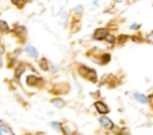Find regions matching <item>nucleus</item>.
I'll use <instances>...</instances> for the list:
<instances>
[{
	"instance_id": "ddd939ff",
	"label": "nucleus",
	"mask_w": 153,
	"mask_h": 135,
	"mask_svg": "<svg viewBox=\"0 0 153 135\" xmlns=\"http://www.w3.org/2000/svg\"><path fill=\"white\" fill-rule=\"evenodd\" d=\"M25 70V67L24 66H19L18 68H17V70H16V78H20V75H22V73Z\"/></svg>"
},
{
	"instance_id": "aec40b11",
	"label": "nucleus",
	"mask_w": 153,
	"mask_h": 135,
	"mask_svg": "<svg viewBox=\"0 0 153 135\" xmlns=\"http://www.w3.org/2000/svg\"><path fill=\"white\" fill-rule=\"evenodd\" d=\"M139 26H140V25H139V24H136V23H135V24H131V25H130V27H129V29H131V30H136V29H139Z\"/></svg>"
},
{
	"instance_id": "f257e3e1",
	"label": "nucleus",
	"mask_w": 153,
	"mask_h": 135,
	"mask_svg": "<svg viewBox=\"0 0 153 135\" xmlns=\"http://www.w3.org/2000/svg\"><path fill=\"white\" fill-rule=\"evenodd\" d=\"M106 35H108V31H106V29H104V27H99V29H97L96 31H94V33H93V38L94 39H104L105 37H106Z\"/></svg>"
},
{
	"instance_id": "7ed1b4c3",
	"label": "nucleus",
	"mask_w": 153,
	"mask_h": 135,
	"mask_svg": "<svg viewBox=\"0 0 153 135\" xmlns=\"http://www.w3.org/2000/svg\"><path fill=\"white\" fill-rule=\"evenodd\" d=\"M94 106H96V110L98 111V113H108L109 112L108 106L104 103H102V102H96Z\"/></svg>"
},
{
	"instance_id": "f8f14e48",
	"label": "nucleus",
	"mask_w": 153,
	"mask_h": 135,
	"mask_svg": "<svg viewBox=\"0 0 153 135\" xmlns=\"http://www.w3.org/2000/svg\"><path fill=\"white\" fill-rule=\"evenodd\" d=\"M105 41H106L108 43H115V42H116V37H115L114 35L108 33V35H106V37H105Z\"/></svg>"
},
{
	"instance_id": "412c9836",
	"label": "nucleus",
	"mask_w": 153,
	"mask_h": 135,
	"mask_svg": "<svg viewBox=\"0 0 153 135\" xmlns=\"http://www.w3.org/2000/svg\"><path fill=\"white\" fill-rule=\"evenodd\" d=\"M75 12H78V13H80L81 12V6H78V7H75V10H74Z\"/></svg>"
},
{
	"instance_id": "423d86ee",
	"label": "nucleus",
	"mask_w": 153,
	"mask_h": 135,
	"mask_svg": "<svg viewBox=\"0 0 153 135\" xmlns=\"http://www.w3.org/2000/svg\"><path fill=\"white\" fill-rule=\"evenodd\" d=\"M26 51L29 53L30 56H32V57H38V51H37V49H36L33 45H31V44H27V45H26Z\"/></svg>"
},
{
	"instance_id": "20e7f679",
	"label": "nucleus",
	"mask_w": 153,
	"mask_h": 135,
	"mask_svg": "<svg viewBox=\"0 0 153 135\" xmlns=\"http://www.w3.org/2000/svg\"><path fill=\"white\" fill-rule=\"evenodd\" d=\"M57 20H59L62 25H65L66 22H67V13H66V11H65L63 8H60V11L57 12Z\"/></svg>"
},
{
	"instance_id": "39448f33",
	"label": "nucleus",
	"mask_w": 153,
	"mask_h": 135,
	"mask_svg": "<svg viewBox=\"0 0 153 135\" xmlns=\"http://www.w3.org/2000/svg\"><path fill=\"white\" fill-rule=\"evenodd\" d=\"M0 135H14V134H13L12 130L2 122L1 125H0Z\"/></svg>"
},
{
	"instance_id": "9b49d317",
	"label": "nucleus",
	"mask_w": 153,
	"mask_h": 135,
	"mask_svg": "<svg viewBox=\"0 0 153 135\" xmlns=\"http://www.w3.org/2000/svg\"><path fill=\"white\" fill-rule=\"evenodd\" d=\"M51 103H53L55 106H57V108H62L63 104H65V102H63L62 99H53Z\"/></svg>"
},
{
	"instance_id": "9d476101",
	"label": "nucleus",
	"mask_w": 153,
	"mask_h": 135,
	"mask_svg": "<svg viewBox=\"0 0 153 135\" xmlns=\"http://www.w3.org/2000/svg\"><path fill=\"white\" fill-rule=\"evenodd\" d=\"M14 32H16V35H18V36H24L25 32H26V30H25L24 26H18V27H16Z\"/></svg>"
},
{
	"instance_id": "2eb2a0df",
	"label": "nucleus",
	"mask_w": 153,
	"mask_h": 135,
	"mask_svg": "<svg viewBox=\"0 0 153 135\" xmlns=\"http://www.w3.org/2000/svg\"><path fill=\"white\" fill-rule=\"evenodd\" d=\"M11 1H12V4H14L16 6H22L25 0H11Z\"/></svg>"
},
{
	"instance_id": "a211bd4d",
	"label": "nucleus",
	"mask_w": 153,
	"mask_h": 135,
	"mask_svg": "<svg viewBox=\"0 0 153 135\" xmlns=\"http://www.w3.org/2000/svg\"><path fill=\"white\" fill-rule=\"evenodd\" d=\"M147 39H148L151 43H153V32H149V33L147 35Z\"/></svg>"
},
{
	"instance_id": "dca6fc26",
	"label": "nucleus",
	"mask_w": 153,
	"mask_h": 135,
	"mask_svg": "<svg viewBox=\"0 0 153 135\" xmlns=\"http://www.w3.org/2000/svg\"><path fill=\"white\" fill-rule=\"evenodd\" d=\"M51 125H53V128H54L55 130H62V128L60 127V124H59L57 122H53V123H51Z\"/></svg>"
},
{
	"instance_id": "6e6552de",
	"label": "nucleus",
	"mask_w": 153,
	"mask_h": 135,
	"mask_svg": "<svg viewBox=\"0 0 153 135\" xmlns=\"http://www.w3.org/2000/svg\"><path fill=\"white\" fill-rule=\"evenodd\" d=\"M85 76H87L91 81H96V79H97L96 72H94L93 69H90V68H86V75H85Z\"/></svg>"
},
{
	"instance_id": "5701e85b",
	"label": "nucleus",
	"mask_w": 153,
	"mask_h": 135,
	"mask_svg": "<svg viewBox=\"0 0 153 135\" xmlns=\"http://www.w3.org/2000/svg\"><path fill=\"white\" fill-rule=\"evenodd\" d=\"M116 1H121V0H116Z\"/></svg>"
},
{
	"instance_id": "1a4fd4ad",
	"label": "nucleus",
	"mask_w": 153,
	"mask_h": 135,
	"mask_svg": "<svg viewBox=\"0 0 153 135\" xmlns=\"http://www.w3.org/2000/svg\"><path fill=\"white\" fill-rule=\"evenodd\" d=\"M26 82L27 85H31V86H36L38 84V78L36 75H29L27 79H26Z\"/></svg>"
},
{
	"instance_id": "6ab92c4d",
	"label": "nucleus",
	"mask_w": 153,
	"mask_h": 135,
	"mask_svg": "<svg viewBox=\"0 0 153 135\" xmlns=\"http://www.w3.org/2000/svg\"><path fill=\"white\" fill-rule=\"evenodd\" d=\"M104 57H103V61L104 62H109V60H110V55L109 54H105V55H103Z\"/></svg>"
},
{
	"instance_id": "f03ea898",
	"label": "nucleus",
	"mask_w": 153,
	"mask_h": 135,
	"mask_svg": "<svg viewBox=\"0 0 153 135\" xmlns=\"http://www.w3.org/2000/svg\"><path fill=\"white\" fill-rule=\"evenodd\" d=\"M99 123H100V125H102L103 128H105V129H111V128L114 127L112 121H111L110 118H108L106 116H102V117L99 118Z\"/></svg>"
},
{
	"instance_id": "4468645a",
	"label": "nucleus",
	"mask_w": 153,
	"mask_h": 135,
	"mask_svg": "<svg viewBox=\"0 0 153 135\" xmlns=\"http://www.w3.org/2000/svg\"><path fill=\"white\" fill-rule=\"evenodd\" d=\"M39 63H41V67H42V69L47 70V69L49 68V66H48V62H47V60H45V59H42V60L39 61Z\"/></svg>"
},
{
	"instance_id": "4be33fe9",
	"label": "nucleus",
	"mask_w": 153,
	"mask_h": 135,
	"mask_svg": "<svg viewBox=\"0 0 153 135\" xmlns=\"http://www.w3.org/2000/svg\"><path fill=\"white\" fill-rule=\"evenodd\" d=\"M148 99H149V103L153 105V94H152V96H149V98H148Z\"/></svg>"
},
{
	"instance_id": "f3484780",
	"label": "nucleus",
	"mask_w": 153,
	"mask_h": 135,
	"mask_svg": "<svg viewBox=\"0 0 153 135\" xmlns=\"http://www.w3.org/2000/svg\"><path fill=\"white\" fill-rule=\"evenodd\" d=\"M1 26H2V27H1V29H2V31H7V29H8V27H7L6 22H4V20H2V22H1Z\"/></svg>"
},
{
	"instance_id": "0eeeda50",
	"label": "nucleus",
	"mask_w": 153,
	"mask_h": 135,
	"mask_svg": "<svg viewBox=\"0 0 153 135\" xmlns=\"http://www.w3.org/2000/svg\"><path fill=\"white\" fill-rule=\"evenodd\" d=\"M134 98L136 100H139L140 103H142V104H147L149 102V99L145 94H141V93H134Z\"/></svg>"
}]
</instances>
